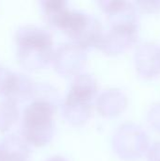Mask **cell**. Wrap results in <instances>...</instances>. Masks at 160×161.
Segmentation results:
<instances>
[{"mask_svg": "<svg viewBox=\"0 0 160 161\" xmlns=\"http://www.w3.org/2000/svg\"><path fill=\"white\" fill-rule=\"evenodd\" d=\"M149 124L157 131H160V103L154 104L147 114Z\"/></svg>", "mask_w": 160, "mask_h": 161, "instance_id": "16", "label": "cell"}, {"mask_svg": "<svg viewBox=\"0 0 160 161\" xmlns=\"http://www.w3.org/2000/svg\"><path fill=\"white\" fill-rule=\"evenodd\" d=\"M34 86L35 84L26 75L11 72L0 94L15 103L32 97Z\"/></svg>", "mask_w": 160, "mask_h": 161, "instance_id": "9", "label": "cell"}, {"mask_svg": "<svg viewBox=\"0 0 160 161\" xmlns=\"http://www.w3.org/2000/svg\"><path fill=\"white\" fill-rule=\"evenodd\" d=\"M41 4L43 14L50 25L68 7L67 2L64 0H44Z\"/></svg>", "mask_w": 160, "mask_h": 161, "instance_id": "15", "label": "cell"}, {"mask_svg": "<svg viewBox=\"0 0 160 161\" xmlns=\"http://www.w3.org/2000/svg\"><path fill=\"white\" fill-rule=\"evenodd\" d=\"M149 161H160V142H155L148 150Z\"/></svg>", "mask_w": 160, "mask_h": 161, "instance_id": "18", "label": "cell"}, {"mask_svg": "<svg viewBox=\"0 0 160 161\" xmlns=\"http://www.w3.org/2000/svg\"><path fill=\"white\" fill-rule=\"evenodd\" d=\"M0 161H2V158H1V154H0Z\"/></svg>", "mask_w": 160, "mask_h": 161, "instance_id": "20", "label": "cell"}, {"mask_svg": "<svg viewBox=\"0 0 160 161\" xmlns=\"http://www.w3.org/2000/svg\"><path fill=\"white\" fill-rule=\"evenodd\" d=\"M2 161H28L30 150L27 142L17 135H8L0 142Z\"/></svg>", "mask_w": 160, "mask_h": 161, "instance_id": "12", "label": "cell"}, {"mask_svg": "<svg viewBox=\"0 0 160 161\" xmlns=\"http://www.w3.org/2000/svg\"><path fill=\"white\" fill-rule=\"evenodd\" d=\"M137 39L138 26H110L98 48L108 55H118L131 47Z\"/></svg>", "mask_w": 160, "mask_h": 161, "instance_id": "6", "label": "cell"}, {"mask_svg": "<svg viewBox=\"0 0 160 161\" xmlns=\"http://www.w3.org/2000/svg\"><path fill=\"white\" fill-rule=\"evenodd\" d=\"M52 60L58 74L64 76H75L84 67L87 54L84 48L71 42L58 46L54 52Z\"/></svg>", "mask_w": 160, "mask_h": 161, "instance_id": "5", "label": "cell"}, {"mask_svg": "<svg viewBox=\"0 0 160 161\" xmlns=\"http://www.w3.org/2000/svg\"><path fill=\"white\" fill-rule=\"evenodd\" d=\"M108 14L110 26H138V10L135 5L124 0L99 1Z\"/></svg>", "mask_w": 160, "mask_h": 161, "instance_id": "7", "label": "cell"}, {"mask_svg": "<svg viewBox=\"0 0 160 161\" xmlns=\"http://www.w3.org/2000/svg\"><path fill=\"white\" fill-rule=\"evenodd\" d=\"M18 110L15 103L9 100L0 101V130H7L17 119Z\"/></svg>", "mask_w": 160, "mask_h": 161, "instance_id": "14", "label": "cell"}, {"mask_svg": "<svg viewBox=\"0 0 160 161\" xmlns=\"http://www.w3.org/2000/svg\"><path fill=\"white\" fill-rule=\"evenodd\" d=\"M136 5L139 7L138 8H140L141 10L144 11V12H155L160 9V1H154V0H150V1H138L136 3Z\"/></svg>", "mask_w": 160, "mask_h": 161, "instance_id": "17", "label": "cell"}, {"mask_svg": "<svg viewBox=\"0 0 160 161\" xmlns=\"http://www.w3.org/2000/svg\"><path fill=\"white\" fill-rule=\"evenodd\" d=\"M55 104L41 99H33L25 108L22 118V134L28 143L42 146L52 140L55 128Z\"/></svg>", "mask_w": 160, "mask_h": 161, "instance_id": "3", "label": "cell"}, {"mask_svg": "<svg viewBox=\"0 0 160 161\" xmlns=\"http://www.w3.org/2000/svg\"><path fill=\"white\" fill-rule=\"evenodd\" d=\"M15 41L17 58L26 69L43 68L53 59V38L43 27L33 25L20 26Z\"/></svg>", "mask_w": 160, "mask_h": 161, "instance_id": "1", "label": "cell"}, {"mask_svg": "<svg viewBox=\"0 0 160 161\" xmlns=\"http://www.w3.org/2000/svg\"><path fill=\"white\" fill-rule=\"evenodd\" d=\"M46 161H67L65 158H61V157H53V158H50L49 159H47Z\"/></svg>", "mask_w": 160, "mask_h": 161, "instance_id": "19", "label": "cell"}, {"mask_svg": "<svg viewBox=\"0 0 160 161\" xmlns=\"http://www.w3.org/2000/svg\"><path fill=\"white\" fill-rule=\"evenodd\" d=\"M126 106L127 97L119 89L106 90L96 99L97 110L106 117H113L121 114Z\"/></svg>", "mask_w": 160, "mask_h": 161, "instance_id": "11", "label": "cell"}, {"mask_svg": "<svg viewBox=\"0 0 160 161\" xmlns=\"http://www.w3.org/2000/svg\"><path fill=\"white\" fill-rule=\"evenodd\" d=\"M149 138L147 133L138 125L125 123L120 125L112 136V147L123 159L135 160L147 150Z\"/></svg>", "mask_w": 160, "mask_h": 161, "instance_id": "4", "label": "cell"}, {"mask_svg": "<svg viewBox=\"0 0 160 161\" xmlns=\"http://www.w3.org/2000/svg\"><path fill=\"white\" fill-rule=\"evenodd\" d=\"M62 30L72 42L84 49L99 47L105 34L101 22L85 11L66 8L51 25Z\"/></svg>", "mask_w": 160, "mask_h": 161, "instance_id": "2", "label": "cell"}, {"mask_svg": "<svg viewBox=\"0 0 160 161\" xmlns=\"http://www.w3.org/2000/svg\"><path fill=\"white\" fill-rule=\"evenodd\" d=\"M138 74L144 78H152L160 74V46L155 42H143L135 53Z\"/></svg>", "mask_w": 160, "mask_h": 161, "instance_id": "8", "label": "cell"}, {"mask_svg": "<svg viewBox=\"0 0 160 161\" xmlns=\"http://www.w3.org/2000/svg\"><path fill=\"white\" fill-rule=\"evenodd\" d=\"M97 91L98 85L95 77L91 74L84 73L74 76L68 92L78 98L92 102Z\"/></svg>", "mask_w": 160, "mask_h": 161, "instance_id": "13", "label": "cell"}, {"mask_svg": "<svg viewBox=\"0 0 160 161\" xmlns=\"http://www.w3.org/2000/svg\"><path fill=\"white\" fill-rule=\"evenodd\" d=\"M62 112L65 119L74 125L85 124L92 112V102L67 93L62 103Z\"/></svg>", "mask_w": 160, "mask_h": 161, "instance_id": "10", "label": "cell"}]
</instances>
